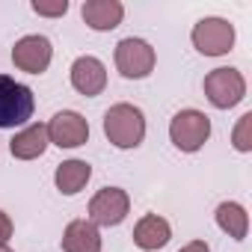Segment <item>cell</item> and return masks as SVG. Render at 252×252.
<instances>
[{"label":"cell","mask_w":252,"mask_h":252,"mask_svg":"<svg viewBox=\"0 0 252 252\" xmlns=\"http://www.w3.org/2000/svg\"><path fill=\"white\" fill-rule=\"evenodd\" d=\"M104 134L116 149H137L146 137V119L134 104H113L104 113Z\"/></svg>","instance_id":"obj_1"},{"label":"cell","mask_w":252,"mask_h":252,"mask_svg":"<svg viewBox=\"0 0 252 252\" xmlns=\"http://www.w3.org/2000/svg\"><path fill=\"white\" fill-rule=\"evenodd\" d=\"M36 98L30 86L0 74V128H18L33 116Z\"/></svg>","instance_id":"obj_2"},{"label":"cell","mask_w":252,"mask_h":252,"mask_svg":"<svg viewBox=\"0 0 252 252\" xmlns=\"http://www.w3.org/2000/svg\"><path fill=\"white\" fill-rule=\"evenodd\" d=\"M211 137V119L199 110H181L169 122V140L181 152H199Z\"/></svg>","instance_id":"obj_3"},{"label":"cell","mask_w":252,"mask_h":252,"mask_svg":"<svg viewBox=\"0 0 252 252\" xmlns=\"http://www.w3.org/2000/svg\"><path fill=\"white\" fill-rule=\"evenodd\" d=\"M205 95L214 107L220 110H228L234 104L243 101L246 95V80L237 68H214L208 77H205Z\"/></svg>","instance_id":"obj_4"},{"label":"cell","mask_w":252,"mask_h":252,"mask_svg":"<svg viewBox=\"0 0 252 252\" xmlns=\"http://www.w3.org/2000/svg\"><path fill=\"white\" fill-rule=\"evenodd\" d=\"M116 68L131 77V80H140V77H149L152 68H155V48L143 39H122L116 45Z\"/></svg>","instance_id":"obj_5"},{"label":"cell","mask_w":252,"mask_h":252,"mask_svg":"<svg viewBox=\"0 0 252 252\" xmlns=\"http://www.w3.org/2000/svg\"><path fill=\"white\" fill-rule=\"evenodd\" d=\"M193 45L205 57H222L234 45V27L225 18H202L193 27Z\"/></svg>","instance_id":"obj_6"},{"label":"cell","mask_w":252,"mask_h":252,"mask_svg":"<svg viewBox=\"0 0 252 252\" xmlns=\"http://www.w3.org/2000/svg\"><path fill=\"white\" fill-rule=\"evenodd\" d=\"M128 208H131L128 193L119 190V187H104L89 202V222H95V225H119L125 217H128Z\"/></svg>","instance_id":"obj_7"},{"label":"cell","mask_w":252,"mask_h":252,"mask_svg":"<svg viewBox=\"0 0 252 252\" xmlns=\"http://www.w3.org/2000/svg\"><path fill=\"white\" fill-rule=\"evenodd\" d=\"M86 140H89V122L74 110L57 113L48 125V143H54L60 149H77Z\"/></svg>","instance_id":"obj_8"},{"label":"cell","mask_w":252,"mask_h":252,"mask_svg":"<svg viewBox=\"0 0 252 252\" xmlns=\"http://www.w3.org/2000/svg\"><path fill=\"white\" fill-rule=\"evenodd\" d=\"M51 57H54V48H51V42L45 36H24L12 48L15 68H21L27 74H42L51 65Z\"/></svg>","instance_id":"obj_9"},{"label":"cell","mask_w":252,"mask_h":252,"mask_svg":"<svg viewBox=\"0 0 252 252\" xmlns=\"http://www.w3.org/2000/svg\"><path fill=\"white\" fill-rule=\"evenodd\" d=\"M71 86L80 92V95H98L104 86H107V68L101 60L95 57H77L74 65H71Z\"/></svg>","instance_id":"obj_10"},{"label":"cell","mask_w":252,"mask_h":252,"mask_svg":"<svg viewBox=\"0 0 252 252\" xmlns=\"http://www.w3.org/2000/svg\"><path fill=\"white\" fill-rule=\"evenodd\" d=\"M63 252H101L98 225L89 220H71L63 231Z\"/></svg>","instance_id":"obj_11"},{"label":"cell","mask_w":252,"mask_h":252,"mask_svg":"<svg viewBox=\"0 0 252 252\" xmlns=\"http://www.w3.org/2000/svg\"><path fill=\"white\" fill-rule=\"evenodd\" d=\"M83 21L92 27V30H116L122 24V15H125V6L119 0H86L83 9H80Z\"/></svg>","instance_id":"obj_12"},{"label":"cell","mask_w":252,"mask_h":252,"mask_svg":"<svg viewBox=\"0 0 252 252\" xmlns=\"http://www.w3.org/2000/svg\"><path fill=\"white\" fill-rule=\"evenodd\" d=\"M45 149H48V125H30L21 134H15L9 143L12 158L18 160H36L45 155Z\"/></svg>","instance_id":"obj_13"},{"label":"cell","mask_w":252,"mask_h":252,"mask_svg":"<svg viewBox=\"0 0 252 252\" xmlns=\"http://www.w3.org/2000/svg\"><path fill=\"white\" fill-rule=\"evenodd\" d=\"M169 234H172L169 222H166L163 217H158V214H146V217L134 225V243H137L140 249H146V252L166 246V243H169Z\"/></svg>","instance_id":"obj_14"},{"label":"cell","mask_w":252,"mask_h":252,"mask_svg":"<svg viewBox=\"0 0 252 252\" xmlns=\"http://www.w3.org/2000/svg\"><path fill=\"white\" fill-rule=\"evenodd\" d=\"M89 175H92V166H89L86 160H65V163L57 166L54 181H57V187H60L65 196H74V193H80V190L86 187Z\"/></svg>","instance_id":"obj_15"},{"label":"cell","mask_w":252,"mask_h":252,"mask_svg":"<svg viewBox=\"0 0 252 252\" xmlns=\"http://www.w3.org/2000/svg\"><path fill=\"white\" fill-rule=\"evenodd\" d=\"M217 225H220L228 237L243 240L246 231H249V217H246V211H243L237 202H222V205L217 208Z\"/></svg>","instance_id":"obj_16"},{"label":"cell","mask_w":252,"mask_h":252,"mask_svg":"<svg viewBox=\"0 0 252 252\" xmlns=\"http://www.w3.org/2000/svg\"><path fill=\"white\" fill-rule=\"evenodd\" d=\"M231 143H234L237 152H249V149H252V113L240 116L237 128H234V134H231Z\"/></svg>","instance_id":"obj_17"},{"label":"cell","mask_w":252,"mask_h":252,"mask_svg":"<svg viewBox=\"0 0 252 252\" xmlns=\"http://www.w3.org/2000/svg\"><path fill=\"white\" fill-rule=\"evenodd\" d=\"M68 0H57V3H42V0H33V12L39 15H65Z\"/></svg>","instance_id":"obj_18"},{"label":"cell","mask_w":252,"mask_h":252,"mask_svg":"<svg viewBox=\"0 0 252 252\" xmlns=\"http://www.w3.org/2000/svg\"><path fill=\"white\" fill-rule=\"evenodd\" d=\"M9 237H12V220L6 211H0V249L9 243Z\"/></svg>","instance_id":"obj_19"},{"label":"cell","mask_w":252,"mask_h":252,"mask_svg":"<svg viewBox=\"0 0 252 252\" xmlns=\"http://www.w3.org/2000/svg\"><path fill=\"white\" fill-rule=\"evenodd\" d=\"M178 252H211V249H208V243H205V240H193V243L181 246Z\"/></svg>","instance_id":"obj_20"},{"label":"cell","mask_w":252,"mask_h":252,"mask_svg":"<svg viewBox=\"0 0 252 252\" xmlns=\"http://www.w3.org/2000/svg\"><path fill=\"white\" fill-rule=\"evenodd\" d=\"M0 252H12V249H6V246H3V249H0Z\"/></svg>","instance_id":"obj_21"}]
</instances>
